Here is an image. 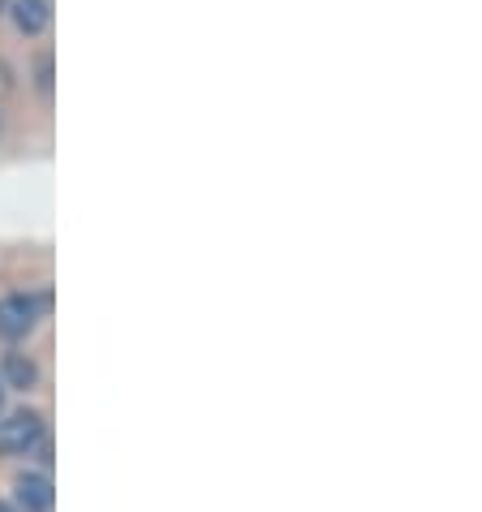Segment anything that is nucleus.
I'll return each instance as SVG.
<instances>
[{"instance_id": "obj_1", "label": "nucleus", "mask_w": 482, "mask_h": 512, "mask_svg": "<svg viewBox=\"0 0 482 512\" xmlns=\"http://www.w3.org/2000/svg\"><path fill=\"white\" fill-rule=\"evenodd\" d=\"M48 315V293H22L13 289L0 297V340L5 345H18L39 327V319Z\"/></svg>"}, {"instance_id": "obj_2", "label": "nucleus", "mask_w": 482, "mask_h": 512, "mask_svg": "<svg viewBox=\"0 0 482 512\" xmlns=\"http://www.w3.org/2000/svg\"><path fill=\"white\" fill-rule=\"evenodd\" d=\"M39 444H44V414L39 409L0 414V457H26Z\"/></svg>"}, {"instance_id": "obj_3", "label": "nucleus", "mask_w": 482, "mask_h": 512, "mask_svg": "<svg viewBox=\"0 0 482 512\" xmlns=\"http://www.w3.org/2000/svg\"><path fill=\"white\" fill-rule=\"evenodd\" d=\"M52 504H56V491L44 469L18 474V482H13V512H52Z\"/></svg>"}, {"instance_id": "obj_4", "label": "nucleus", "mask_w": 482, "mask_h": 512, "mask_svg": "<svg viewBox=\"0 0 482 512\" xmlns=\"http://www.w3.org/2000/svg\"><path fill=\"white\" fill-rule=\"evenodd\" d=\"M5 13L26 39H39L52 26V0H5Z\"/></svg>"}, {"instance_id": "obj_5", "label": "nucleus", "mask_w": 482, "mask_h": 512, "mask_svg": "<svg viewBox=\"0 0 482 512\" xmlns=\"http://www.w3.org/2000/svg\"><path fill=\"white\" fill-rule=\"evenodd\" d=\"M0 383L5 388H35L39 383V366L26 358V353H5V366H0Z\"/></svg>"}, {"instance_id": "obj_6", "label": "nucleus", "mask_w": 482, "mask_h": 512, "mask_svg": "<svg viewBox=\"0 0 482 512\" xmlns=\"http://www.w3.org/2000/svg\"><path fill=\"white\" fill-rule=\"evenodd\" d=\"M0 512H13V504H9V500H0Z\"/></svg>"}, {"instance_id": "obj_7", "label": "nucleus", "mask_w": 482, "mask_h": 512, "mask_svg": "<svg viewBox=\"0 0 482 512\" xmlns=\"http://www.w3.org/2000/svg\"><path fill=\"white\" fill-rule=\"evenodd\" d=\"M0 401H5V383H0Z\"/></svg>"}, {"instance_id": "obj_8", "label": "nucleus", "mask_w": 482, "mask_h": 512, "mask_svg": "<svg viewBox=\"0 0 482 512\" xmlns=\"http://www.w3.org/2000/svg\"><path fill=\"white\" fill-rule=\"evenodd\" d=\"M0 9H5V0H0Z\"/></svg>"}]
</instances>
